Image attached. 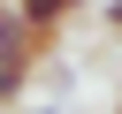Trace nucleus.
<instances>
[{"instance_id":"2","label":"nucleus","mask_w":122,"mask_h":114,"mask_svg":"<svg viewBox=\"0 0 122 114\" xmlns=\"http://www.w3.org/2000/svg\"><path fill=\"white\" fill-rule=\"evenodd\" d=\"M107 30H114V38H122V0H107Z\"/></svg>"},{"instance_id":"3","label":"nucleus","mask_w":122,"mask_h":114,"mask_svg":"<svg viewBox=\"0 0 122 114\" xmlns=\"http://www.w3.org/2000/svg\"><path fill=\"white\" fill-rule=\"evenodd\" d=\"M30 114H61V106H30Z\"/></svg>"},{"instance_id":"1","label":"nucleus","mask_w":122,"mask_h":114,"mask_svg":"<svg viewBox=\"0 0 122 114\" xmlns=\"http://www.w3.org/2000/svg\"><path fill=\"white\" fill-rule=\"evenodd\" d=\"M15 8H23V23L38 30V46H53V38H61V23H69L84 0H15Z\"/></svg>"},{"instance_id":"4","label":"nucleus","mask_w":122,"mask_h":114,"mask_svg":"<svg viewBox=\"0 0 122 114\" xmlns=\"http://www.w3.org/2000/svg\"><path fill=\"white\" fill-rule=\"evenodd\" d=\"M114 114H122V106H114Z\"/></svg>"}]
</instances>
